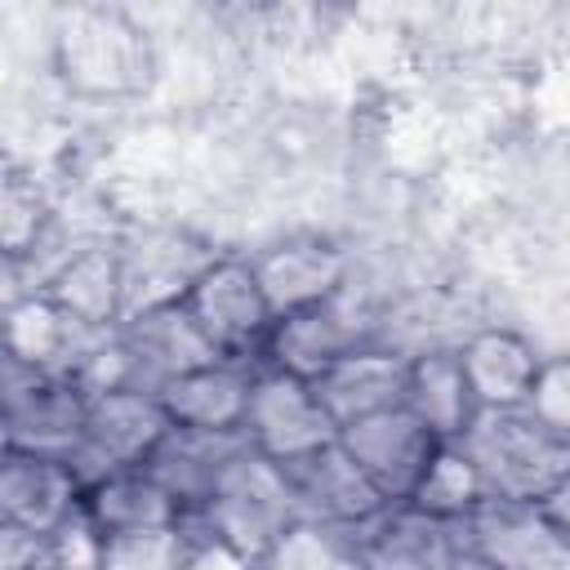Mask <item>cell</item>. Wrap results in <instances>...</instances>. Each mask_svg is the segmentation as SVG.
Segmentation results:
<instances>
[{"instance_id": "1", "label": "cell", "mask_w": 570, "mask_h": 570, "mask_svg": "<svg viewBox=\"0 0 570 570\" xmlns=\"http://www.w3.org/2000/svg\"><path fill=\"white\" fill-rule=\"evenodd\" d=\"M53 71L76 98H134L156 80V45L125 9L76 4L53 31Z\"/></svg>"}, {"instance_id": "2", "label": "cell", "mask_w": 570, "mask_h": 570, "mask_svg": "<svg viewBox=\"0 0 570 570\" xmlns=\"http://www.w3.org/2000/svg\"><path fill=\"white\" fill-rule=\"evenodd\" d=\"M490 499L508 503H543L570 476V436L525 410H481L472 432L459 441Z\"/></svg>"}, {"instance_id": "3", "label": "cell", "mask_w": 570, "mask_h": 570, "mask_svg": "<svg viewBox=\"0 0 570 570\" xmlns=\"http://www.w3.org/2000/svg\"><path fill=\"white\" fill-rule=\"evenodd\" d=\"M191 521L205 534V543L240 557L245 566H258L276 548V539L298 521V508L285 468L245 450Z\"/></svg>"}, {"instance_id": "4", "label": "cell", "mask_w": 570, "mask_h": 570, "mask_svg": "<svg viewBox=\"0 0 570 570\" xmlns=\"http://www.w3.org/2000/svg\"><path fill=\"white\" fill-rule=\"evenodd\" d=\"M183 303L200 334L214 343L218 356L254 361L263 356V343L276 325V312L254 276L249 258H209L187 276Z\"/></svg>"}, {"instance_id": "5", "label": "cell", "mask_w": 570, "mask_h": 570, "mask_svg": "<svg viewBox=\"0 0 570 570\" xmlns=\"http://www.w3.org/2000/svg\"><path fill=\"white\" fill-rule=\"evenodd\" d=\"M89 392L76 374L4 356V445L71 459L85 436Z\"/></svg>"}, {"instance_id": "6", "label": "cell", "mask_w": 570, "mask_h": 570, "mask_svg": "<svg viewBox=\"0 0 570 570\" xmlns=\"http://www.w3.org/2000/svg\"><path fill=\"white\" fill-rule=\"evenodd\" d=\"M169 414L156 396V387L142 383H120L89 392V414H85V436L71 454L76 472L89 481L125 472V468H147L156 445L169 436Z\"/></svg>"}, {"instance_id": "7", "label": "cell", "mask_w": 570, "mask_h": 570, "mask_svg": "<svg viewBox=\"0 0 570 570\" xmlns=\"http://www.w3.org/2000/svg\"><path fill=\"white\" fill-rule=\"evenodd\" d=\"M245 441L254 454L289 468L298 459H312L316 450L338 441V423L325 410L316 383L258 365L254 387H249V410H245Z\"/></svg>"}, {"instance_id": "8", "label": "cell", "mask_w": 570, "mask_h": 570, "mask_svg": "<svg viewBox=\"0 0 570 570\" xmlns=\"http://www.w3.org/2000/svg\"><path fill=\"white\" fill-rule=\"evenodd\" d=\"M85 508V476L71 459L9 450L0 459V525L22 530L31 539L53 543L80 521Z\"/></svg>"}, {"instance_id": "9", "label": "cell", "mask_w": 570, "mask_h": 570, "mask_svg": "<svg viewBox=\"0 0 570 570\" xmlns=\"http://www.w3.org/2000/svg\"><path fill=\"white\" fill-rule=\"evenodd\" d=\"M116 338H120V347L129 356L134 383H142V387H165L169 379L218 361L214 343L191 321L183 294L178 298H151L142 307H129V316L120 321Z\"/></svg>"}, {"instance_id": "10", "label": "cell", "mask_w": 570, "mask_h": 570, "mask_svg": "<svg viewBox=\"0 0 570 570\" xmlns=\"http://www.w3.org/2000/svg\"><path fill=\"white\" fill-rule=\"evenodd\" d=\"M338 445L356 459V468L379 485V494L387 503H405L414 494L419 476L428 472L432 454L441 450V441L405 405L347 423L338 432Z\"/></svg>"}, {"instance_id": "11", "label": "cell", "mask_w": 570, "mask_h": 570, "mask_svg": "<svg viewBox=\"0 0 570 570\" xmlns=\"http://www.w3.org/2000/svg\"><path fill=\"white\" fill-rule=\"evenodd\" d=\"M285 476H289V490H294L298 521H316V525H330V530H343V534L365 530L379 512L392 508L338 441L316 450L312 459L289 463Z\"/></svg>"}, {"instance_id": "12", "label": "cell", "mask_w": 570, "mask_h": 570, "mask_svg": "<svg viewBox=\"0 0 570 570\" xmlns=\"http://www.w3.org/2000/svg\"><path fill=\"white\" fill-rule=\"evenodd\" d=\"M249 263L276 321L334 303L343 298V285H347V254L325 236H285L263 254H254Z\"/></svg>"}, {"instance_id": "13", "label": "cell", "mask_w": 570, "mask_h": 570, "mask_svg": "<svg viewBox=\"0 0 570 570\" xmlns=\"http://www.w3.org/2000/svg\"><path fill=\"white\" fill-rule=\"evenodd\" d=\"M463 548L494 570H570V543L552 530L539 503L490 499L463 525Z\"/></svg>"}, {"instance_id": "14", "label": "cell", "mask_w": 570, "mask_h": 570, "mask_svg": "<svg viewBox=\"0 0 570 570\" xmlns=\"http://www.w3.org/2000/svg\"><path fill=\"white\" fill-rule=\"evenodd\" d=\"M352 539L361 570H459L468 552L463 530L432 521L410 503H392Z\"/></svg>"}, {"instance_id": "15", "label": "cell", "mask_w": 570, "mask_h": 570, "mask_svg": "<svg viewBox=\"0 0 570 570\" xmlns=\"http://www.w3.org/2000/svg\"><path fill=\"white\" fill-rule=\"evenodd\" d=\"M254 361L218 356L200 370H187L156 387L165 414L174 428L187 432H218V436H245V410L254 387Z\"/></svg>"}, {"instance_id": "16", "label": "cell", "mask_w": 570, "mask_h": 570, "mask_svg": "<svg viewBox=\"0 0 570 570\" xmlns=\"http://www.w3.org/2000/svg\"><path fill=\"white\" fill-rule=\"evenodd\" d=\"M58 312H67L76 325L111 334L129 316V272L125 258L107 245L80 249L67 263L53 267V276L40 289Z\"/></svg>"}, {"instance_id": "17", "label": "cell", "mask_w": 570, "mask_h": 570, "mask_svg": "<svg viewBox=\"0 0 570 570\" xmlns=\"http://www.w3.org/2000/svg\"><path fill=\"white\" fill-rule=\"evenodd\" d=\"M405 383H410V356H401L392 347L361 343L316 379V392L343 432L356 419L405 405Z\"/></svg>"}, {"instance_id": "18", "label": "cell", "mask_w": 570, "mask_h": 570, "mask_svg": "<svg viewBox=\"0 0 570 570\" xmlns=\"http://www.w3.org/2000/svg\"><path fill=\"white\" fill-rule=\"evenodd\" d=\"M459 361L481 410H525L548 356H539L517 330H476L459 343Z\"/></svg>"}, {"instance_id": "19", "label": "cell", "mask_w": 570, "mask_h": 570, "mask_svg": "<svg viewBox=\"0 0 570 570\" xmlns=\"http://www.w3.org/2000/svg\"><path fill=\"white\" fill-rule=\"evenodd\" d=\"M352 347H361V334H356L352 316L343 312V298H334V303L281 316L272 325L267 343H263L258 365H272V370H285V374H298V379L316 383Z\"/></svg>"}, {"instance_id": "20", "label": "cell", "mask_w": 570, "mask_h": 570, "mask_svg": "<svg viewBox=\"0 0 570 570\" xmlns=\"http://www.w3.org/2000/svg\"><path fill=\"white\" fill-rule=\"evenodd\" d=\"M405 410H410L441 445H459V441L472 432V423L481 419V405H476L472 383H468V374H463L459 347L410 356Z\"/></svg>"}, {"instance_id": "21", "label": "cell", "mask_w": 570, "mask_h": 570, "mask_svg": "<svg viewBox=\"0 0 570 570\" xmlns=\"http://www.w3.org/2000/svg\"><path fill=\"white\" fill-rule=\"evenodd\" d=\"M249 450L245 436H218V432H187V428H169V436L156 445V454L147 459V472L187 508V517H196L214 485L223 481V472Z\"/></svg>"}, {"instance_id": "22", "label": "cell", "mask_w": 570, "mask_h": 570, "mask_svg": "<svg viewBox=\"0 0 570 570\" xmlns=\"http://www.w3.org/2000/svg\"><path fill=\"white\" fill-rule=\"evenodd\" d=\"M80 517L94 534H120V530L187 521V508L147 468H125V472H111V476H98L85 485Z\"/></svg>"}, {"instance_id": "23", "label": "cell", "mask_w": 570, "mask_h": 570, "mask_svg": "<svg viewBox=\"0 0 570 570\" xmlns=\"http://www.w3.org/2000/svg\"><path fill=\"white\" fill-rule=\"evenodd\" d=\"M200 552H205V534L187 517L174 525L98 534L94 570H196Z\"/></svg>"}, {"instance_id": "24", "label": "cell", "mask_w": 570, "mask_h": 570, "mask_svg": "<svg viewBox=\"0 0 570 570\" xmlns=\"http://www.w3.org/2000/svg\"><path fill=\"white\" fill-rule=\"evenodd\" d=\"M405 503L419 508L432 521H445V525L463 530L490 503V490H485V481H481V472H476V463L463 445H441Z\"/></svg>"}, {"instance_id": "25", "label": "cell", "mask_w": 570, "mask_h": 570, "mask_svg": "<svg viewBox=\"0 0 570 570\" xmlns=\"http://www.w3.org/2000/svg\"><path fill=\"white\" fill-rule=\"evenodd\" d=\"M254 570H361L356 539L316 521H294Z\"/></svg>"}, {"instance_id": "26", "label": "cell", "mask_w": 570, "mask_h": 570, "mask_svg": "<svg viewBox=\"0 0 570 570\" xmlns=\"http://www.w3.org/2000/svg\"><path fill=\"white\" fill-rule=\"evenodd\" d=\"M49 223V205L36 191V183H22L18 174H9L4 183V214H0V236H4V254L22 258L36 249L40 232Z\"/></svg>"}, {"instance_id": "27", "label": "cell", "mask_w": 570, "mask_h": 570, "mask_svg": "<svg viewBox=\"0 0 570 570\" xmlns=\"http://www.w3.org/2000/svg\"><path fill=\"white\" fill-rule=\"evenodd\" d=\"M530 410L552 423L557 432L570 436V356H548L543 361V374H539V387L530 396Z\"/></svg>"}, {"instance_id": "28", "label": "cell", "mask_w": 570, "mask_h": 570, "mask_svg": "<svg viewBox=\"0 0 570 570\" xmlns=\"http://www.w3.org/2000/svg\"><path fill=\"white\" fill-rule=\"evenodd\" d=\"M539 508H543V517L552 521V530L570 543V476H566V481H561V485H557Z\"/></svg>"}]
</instances>
